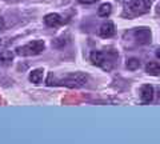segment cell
<instances>
[{"instance_id":"cell-1","label":"cell","mask_w":160,"mask_h":144,"mask_svg":"<svg viewBox=\"0 0 160 144\" xmlns=\"http://www.w3.org/2000/svg\"><path fill=\"white\" fill-rule=\"evenodd\" d=\"M44 42L43 40H33V42H29L27 44H24L22 47H18L16 48V52L18 55H22V56H35V55H39L44 51Z\"/></svg>"},{"instance_id":"cell-2","label":"cell","mask_w":160,"mask_h":144,"mask_svg":"<svg viewBox=\"0 0 160 144\" xmlns=\"http://www.w3.org/2000/svg\"><path fill=\"white\" fill-rule=\"evenodd\" d=\"M87 80H88V77L84 73H71V75L62 79L59 82V84L69 87V88H79V87H83L87 83Z\"/></svg>"},{"instance_id":"cell-3","label":"cell","mask_w":160,"mask_h":144,"mask_svg":"<svg viewBox=\"0 0 160 144\" xmlns=\"http://www.w3.org/2000/svg\"><path fill=\"white\" fill-rule=\"evenodd\" d=\"M149 7H151V2L149 0H131L128 4V8L133 13H139V15L148 12Z\"/></svg>"},{"instance_id":"cell-4","label":"cell","mask_w":160,"mask_h":144,"mask_svg":"<svg viewBox=\"0 0 160 144\" xmlns=\"http://www.w3.org/2000/svg\"><path fill=\"white\" fill-rule=\"evenodd\" d=\"M140 99L143 103H151L153 100V87L149 84H144L140 89Z\"/></svg>"},{"instance_id":"cell-5","label":"cell","mask_w":160,"mask_h":144,"mask_svg":"<svg viewBox=\"0 0 160 144\" xmlns=\"http://www.w3.org/2000/svg\"><path fill=\"white\" fill-rule=\"evenodd\" d=\"M44 23L47 24L48 27H59L63 24V19L60 16L59 13H48L46 15V17H44Z\"/></svg>"},{"instance_id":"cell-6","label":"cell","mask_w":160,"mask_h":144,"mask_svg":"<svg viewBox=\"0 0 160 144\" xmlns=\"http://www.w3.org/2000/svg\"><path fill=\"white\" fill-rule=\"evenodd\" d=\"M99 35L104 39H108V37H112L115 35V26L112 22H107L104 23L102 27L99 29Z\"/></svg>"},{"instance_id":"cell-7","label":"cell","mask_w":160,"mask_h":144,"mask_svg":"<svg viewBox=\"0 0 160 144\" xmlns=\"http://www.w3.org/2000/svg\"><path fill=\"white\" fill-rule=\"evenodd\" d=\"M135 36H136L138 42L140 44H147L149 42V39H151V32H149V29L140 28L135 31Z\"/></svg>"},{"instance_id":"cell-8","label":"cell","mask_w":160,"mask_h":144,"mask_svg":"<svg viewBox=\"0 0 160 144\" xmlns=\"http://www.w3.org/2000/svg\"><path fill=\"white\" fill-rule=\"evenodd\" d=\"M89 59H91L92 64H95V66H102V64L106 62L104 53L100 52V51H93V52H91V56H89Z\"/></svg>"},{"instance_id":"cell-9","label":"cell","mask_w":160,"mask_h":144,"mask_svg":"<svg viewBox=\"0 0 160 144\" xmlns=\"http://www.w3.org/2000/svg\"><path fill=\"white\" fill-rule=\"evenodd\" d=\"M43 76H44V71L42 68H36L33 69V71L29 73V80L35 84H39L40 82L43 80Z\"/></svg>"},{"instance_id":"cell-10","label":"cell","mask_w":160,"mask_h":144,"mask_svg":"<svg viewBox=\"0 0 160 144\" xmlns=\"http://www.w3.org/2000/svg\"><path fill=\"white\" fill-rule=\"evenodd\" d=\"M146 71H147V73H149V75L158 76V75H160V64L156 62H149L146 67Z\"/></svg>"},{"instance_id":"cell-11","label":"cell","mask_w":160,"mask_h":144,"mask_svg":"<svg viewBox=\"0 0 160 144\" xmlns=\"http://www.w3.org/2000/svg\"><path fill=\"white\" fill-rule=\"evenodd\" d=\"M112 11V6L109 3H104L102 4V6L99 7L98 9V13H99V16H102V17H107L109 13H111Z\"/></svg>"},{"instance_id":"cell-12","label":"cell","mask_w":160,"mask_h":144,"mask_svg":"<svg viewBox=\"0 0 160 144\" xmlns=\"http://www.w3.org/2000/svg\"><path fill=\"white\" fill-rule=\"evenodd\" d=\"M13 59V53L11 51H4L0 53V64H9Z\"/></svg>"},{"instance_id":"cell-13","label":"cell","mask_w":160,"mask_h":144,"mask_svg":"<svg viewBox=\"0 0 160 144\" xmlns=\"http://www.w3.org/2000/svg\"><path fill=\"white\" fill-rule=\"evenodd\" d=\"M139 67H140L139 59H136V57H131V59H128V60H127V68H128V69H131V71H135V69H138Z\"/></svg>"},{"instance_id":"cell-14","label":"cell","mask_w":160,"mask_h":144,"mask_svg":"<svg viewBox=\"0 0 160 144\" xmlns=\"http://www.w3.org/2000/svg\"><path fill=\"white\" fill-rule=\"evenodd\" d=\"M80 3H83V4H92V3H95L96 0H79Z\"/></svg>"},{"instance_id":"cell-15","label":"cell","mask_w":160,"mask_h":144,"mask_svg":"<svg viewBox=\"0 0 160 144\" xmlns=\"http://www.w3.org/2000/svg\"><path fill=\"white\" fill-rule=\"evenodd\" d=\"M4 27H6V24H4V19L0 17V29H4Z\"/></svg>"},{"instance_id":"cell-16","label":"cell","mask_w":160,"mask_h":144,"mask_svg":"<svg viewBox=\"0 0 160 144\" xmlns=\"http://www.w3.org/2000/svg\"><path fill=\"white\" fill-rule=\"evenodd\" d=\"M156 56L160 59V48H158V51H156Z\"/></svg>"},{"instance_id":"cell-17","label":"cell","mask_w":160,"mask_h":144,"mask_svg":"<svg viewBox=\"0 0 160 144\" xmlns=\"http://www.w3.org/2000/svg\"><path fill=\"white\" fill-rule=\"evenodd\" d=\"M159 100H160V88H159Z\"/></svg>"}]
</instances>
